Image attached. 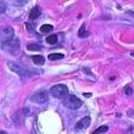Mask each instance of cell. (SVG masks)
I'll use <instances>...</instances> for the list:
<instances>
[{"instance_id": "obj_10", "label": "cell", "mask_w": 134, "mask_h": 134, "mask_svg": "<svg viewBox=\"0 0 134 134\" xmlns=\"http://www.w3.org/2000/svg\"><path fill=\"white\" fill-rule=\"evenodd\" d=\"M87 35H89V33H87V28H85V23L81 26V28H79V32H78V37L79 38H85Z\"/></svg>"}, {"instance_id": "obj_3", "label": "cell", "mask_w": 134, "mask_h": 134, "mask_svg": "<svg viewBox=\"0 0 134 134\" xmlns=\"http://www.w3.org/2000/svg\"><path fill=\"white\" fill-rule=\"evenodd\" d=\"M1 45H3V49L9 50L11 54H16L17 51H20V40L16 37L12 40H10V42H7V43H4Z\"/></svg>"}, {"instance_id": "obj_7", "label": "cell", "mask_w": 134, "mask_h": 134, "mask_svg": "<svg viewBox=\"0 0 134 134\" xmlns=\"http://www.w3.org/2000/svg\"><path fill=\"white\" fill-rule=\"evenodd\" d=\"M90 122H92V118L89 116L84 117V118H82L79 120L76 123V131H81V129H85V128H88L90 126Z\"/></svg>"}, {"instance_id": "obj_6", "label": "cell", "mask_w": 134, "mask_h": 134, "mask_svg": "<svg viewBox=\"0 0 134 134\" xmlns=\"http://www.w3.org/2000/svg\"><path fill=\"white\" fill-rule=\"evenodd\" d=\"M9 67H10L12 71H15L16 73H18L21 77H31L32 74L29 73V71L28 70H26V68H23V67H21V66H18V65H16V64H14V62H9Z\"/></svg>"}, {"instance_id": "obj_4", "label": "cell", "mask_w": 134, "mask_h": 134, "mask_svg": "<svg viewBox=\"0 0 134 134\" xmlns=\"http://www.w3.org/2000/svg\"><path fill=\"white\" fill-rule=\"evenodd\" d=\"M48 98H49V94L46 90H39L31 96V100L35 104H44L48 101Z\"/></svg>"}, {"instance_id": "obj_8", "label": "cell", "mask_w": 134, "mask_h": 134, "mask_svg": "<svg viewBox=\"0 0 134 134\" xmlns=\"http://www.w3.org/2000/svg\"><path fill=\"white\" fill-rule=\"evenodd\" d=\"M40 14H42L40 7H39V6H34L32 10H31V12H29V20H31V21H35V20L40 16Z\"/></svg>"}, {"instance_id": "obj_12", "label": "cell", "mask_w": 134, "mask_h": 134, "mask_svg": "<svg viewBox=\"0 0 134 134\" xmlns=\"http://www.w3.org/2000/svg\"><path fill=\"white\" fill-rule=\"evenodd\" d=\"M64 57V54H50L49 56H48V59H49L50 61H55V60H61Z\"/></svg>"}, {"instance_id": "obj_5", "label": "cell", "mask_w": 134, "mask_h": 134, "mask_svg": "<svg viewBox=\"0 0 134 134\" xmlns=\"http://www.w3.org/2000/svg\"><path fill=\"white\" fill-rule=\"evenodd\" d=\"M15 38V32L11 27H6L1 31V44L7 43Z\"/></svg>"}, {"instance_id": "obj_13", "label": "cell", "mask_w": 134, "mask_h": 134, "mask_svg": "<svg viewBox=\"0 0 134 134\" xmlns=\"http://www.w3.org/2000/svg\"><path fill=\"white\" fill-rule=\"evenodd\" d=\"M27 49L32 50V51H40L43 48H42V45H38V44H28V45H27Z\"/></svg>"}, {"instance_id": "obj_9", "label": "cell", "mask_w": 134, "mask_h": 134, "mask_svg": "<svg viewBox=\"0 0 134 134\" xmlns=\"http://www.w3.org/2000/svg\"><path fill=\"white\" fill-rule=\"evenodd\" d=\"M32 61L37 66H43L45 64V57L42 56V55H34V56H32Z\"/></svg>"}, {"instance_id": "obj_19", "label": "cell", "mask_w": 134, "mask_h": 134, "mask_svg": "<svg viewBox=\"0 0 134 134\" xmlns=\"http://www.w3.org/2000/svg\"><path fill=\"white\" fill-rule=\"evenodd\" d=\"M26 4V1H15V5H23Z\"/></svg>"}, {"instance_id": "obj_14", "label": "cell", "mask_w": 134, "mask_h": 134, "mask_svg": "<svg viewBox=\"0 0 134 134\" xmlns=\"http://www.w3.org/2000/svg\"><path fill=\"white\" fill-rule=\"evenodd\" d=\"M53 31V26L51 25H43L40 26V32L42 33H49Z\"/></svg>"}, {"instance_id": "obj_15", "label": "cell", "mask_w": 134, "mask_h": 134, "mask_svg": "<svg viewBox=\"0 0 134 134\" xmlns=\"http://www.w3.org/2000/svg\"><path fill=\"white\" fill-rule=\"evenodd\" d=\"M109 131V127L107 126H101V127H99L98 129H95V131L93 132V134H99V133H105V132Z\"/></svg>"}, {"instance_id": "obj_18", "label": "cell", "mask_w": 134, "mask_h": 134, "mask_svg": "<svg viewBox=\"0 0 134 134\" xmlns=\"http://www.w3.org/2000/svg\"><path fill=\"white\" fill-rule=\"evenodd\" d=\"M5 9H6V7H5V4L1 1V12H5Z\"/></svg>"}, {"instance_id": "obj_17", "label": "cell", "mask_w": 134, "mask_h": 134, "mask_svg": "<svg viewBox=\"0 0 134 134\" xmlns=\"http://www.w3.org/2000/svg\"><path fill=\"white\" fill-rule=\"evenodd\" d=\"M26 28H27V31H29V32H32L33 31V25H31V23H26Z\"/></svg>"}, {"instance_id": "obj_2", "label": "cell", "mask_w": 134, "mask_h": 134, "mask_svg": "<svg viewBox=\"0 0 134 134\" xmlns=\"http://www.w3.org/2000/svg\"><path fill=\"white\" fill-rule=\"evenodd\" d=\"M64 105L66 106L67 109H71V110H78L83 105L81 99H78L77 96L74 95H67L66 98L64 99Z\"/></svg>"}, {"instance_id": "obj_1", "label": "cell", "mask_w": 134, "mask_h": 134, "mask_svg": "<svg viewBox=\"0 0 134 134\" xmlns=\"http://www.w3.org/2000/svg\"><path fill=\"white\" fill-rule=\"evenodd\" d=\"M50 95H53L56 99H62L64 100L67 95H68V88L65 84H56L50 88Z\"/></svg>"}, {"instance_id": "obj_16", "label": "cell", "mask_w": 134, "mask_h": 134, "mask_svg": "<svg viewBox=\"0 0 134 134\" xmlns=\"http://www.w3.org/2000/svg\"><path fill=\"white\" fill-rule=\"evenodd\" d=\"M132 92H133V87H132V84H128L124 88V94L127 96H129V95H132Z\"/></svg>"}, {"instance_id": "obj_11", "label": "cell", "mask_w": 134, "mask_h": 134, "mask_svg": "<svg viewBox=\"0 0 134 134\" xmlns=\"http://www.w3.org/2000/svg\"><path fill=\"white\" fill-rule=\"evenodd\" d=\"M45 40H46V43H48V44H50V45H54V44H56V43H57L59 38H57L56 34H53V35H49V37H48Z\"/></svg>"}]
</instances>
